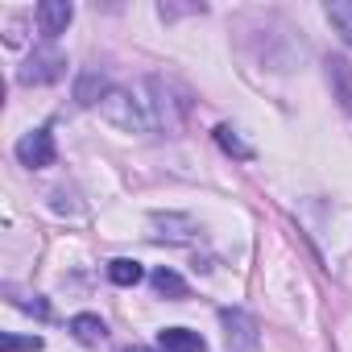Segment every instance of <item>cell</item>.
Returning a JSON list of instances; mask_svg holds the SVG:
<instances>
[{
  "label": "cell",
  "instance_id": "cell-1",
  "mask_svg": "<svg viewBox=\"0 0 352 352\" xmlns=\"http://www.w3.org/2000/svg\"><path fill=\"white\" fill-rule=\"evenodd\" d=\"M100 116H104L112 129H120V133H153V120H149L145 100H137V96L124 91V87H112V91L104 96Z\"/></svg>",
  "mask_w": 352,
  "mask_h": 352
},
{
  "label": "cell",
  "instance_id": "cell-2",
  "mask_svg": "<svg viewBox=\"0 0 352 352\" xmlns=\"http://www.w3.org/2000/svg\"><path fill=\"white\" fill-rule=\"evenodd\" d=\"M63 75H67V54H63L58 46H50V42L34 46V54H30L25 67L17 71V79H21L25 87H46V83H58Z\"/></svg>",
  "mask_w": 352,
  "mask_h": 352
},
{
  "label": "cell",
  "instance_id": "cell-3",
  "mask_svg": "<svg viewBox=\"0 0 352 352\" xmlns=\"http://www.w3.org/2000/svg\"><path fill=\"white\" fill-rule=\"evenodd\" d=\"M220 323H224V340H228V352H257L261 344V327L249 311L241 307H228L220 311Z\"/></svg>",
  "mask_w": 352,
  "mask_h": 352
},
{
  "label": "cell",
  "instance_id": "cell-4",
  "mask_svg": "<svg viewBox=\"0 0 352 352\" xmlns=\"http://www.w3.org/2000/svg\"><path fill=\"white\" fill-rule=\"evenodd\" d=\"M54 157H58V145H54L50 129H34L17 141V162L30 170H46V166H54Z\"/></svg>",
  "mask_w": 352,
  "mask_h": 352
},
{
  "label": "cell",
  "instance_id": "cell-5",
  "mask_svg": "<svg viewBox=\"0 0 352 352\" xmlns=\"http://www.w3.org/2000/svg\"><path fill=\"white\" fill-rule=\"evenodd\" d=\"M34 21H38L42 42L54 46V38L67 34V25L75 21V5H71V0H42V5L34 9Z\"/></svg>",
  "mask_w": 352,
  "mask_h": 352
},
{
  "label": "cell",
  "instance_id": "cell-6",
  "mask_svg": "<svg viewBox=\"0 0 352 352\" xmlns=\"http://www.w3.org/2000/svg\"><path fill=\"white\" fill-rule=\"evenodd\" d=\"M323 71H327V83H331V96L340 100V108L352 116V63L344 54H327L323 58Z\"/></svg>",
  "mask_w": 352,
  "mask_h": 352
},
{
  "label": "cell",
  "instance_id": "cell-7",
  "mask_svg": "<svg viewBox=\"0 0 352 352\" xmlns=\"http://www.w3.org/2000/svg\"><path fill=\"white\" fill-rule=\"evenodd\" d=\"M149 224L157 228V236H162V241H174V245L195 241V232H199V224H195L191 216H179V212H153V216H149Z\"/></svg>",
  "mask_w": 352,
  "mask_h": 352
},
{
  "label": "cell",
  "instance_id": "cell-8",
  "mask_svg": "<svg viewBox=\"0 0 352 352\" xmlns=\"http://www.w3.org/2000/svg\"><path fill=\"white\" fill-rule=\"evenodd\" d=\"M157 348L162 352H208V340L199 331H191V327H162Z\"/></svg>",
  "mask_w": 352,
  "mask_h": 352
},
{
  "label": "cell",
  "instance_id": "cell-9",
  "mask_svg": "<svg viewBox=\"0 0 352 352\" xmlns=\"http://www.w3.org/2000/svg\"><path fill=\"white\" fill-rule=\"evenodd\" d=\"M67 327H71V336H75L83 348H100V344L108 340V323H104L100 315H87V311H83V315H75Z\"/></svg>",
  "mask_w": 352,
  "mask_h": 352
},
{
  "label": "cell",
  "instance_id": "cell-10",
  "mask_svg": "<svg viewBox=\"0 0 352 352\" xmlns=\"http://www.w3.org/2000/svg\"><path fill=\"white\" fill-rule=\"evenodd\" d=\"M108 91H112V87H108V79H104L100 71H83V75L75 79V100H79L83 108H100Z\"/></svg>",
  "mask_w": 352,
  "mask_h": 352
},
{
  "label": "cell",
  "instance_id": "cell-11",
  "mask_svg": "<svg viewBox=\"0 0 352 352\" xmlns=\"http://www.w3.org/2000/svg\"><path fill=\"white\" fill-rule=\"evenodd\" d=\"M149 286H153V290H157L162 298H170V302H179V298H187V282H183L179 274H174V270H166V265L149 274Z\"/></svg>",
  "mask_w": 352,
  "mask_h": 352
},
{
  "label": "cell",
  "instance_id": "cell-12",
  "mask_svg": "<svg viewBox=\"0 0 352 352\" xmlns=\"http://www.w3.org/2000/svg\"><path fill=\"white\" fill-rule=\"evenodd\" d=\"M327 21H331V30L344 38V46H352V0H327Z\"/></svg>",
  "mask_w": 352,
  "mask_h": 352
},
{
  "label": "cell",
  "instance_id": "cell-13",
  "mask_svg": "<svg viewBox=\"0 0 352 352\" xmlns=\"http://www.w3.org/2000/svg\"><path fill=\"white\" fill-rule=\"evenodd\" d=\"M141 278H145L141 261H133V257H116V261H108V282H116V286H137Z\"/></svg>",
  "mask_w": 352,
  "mask_h": 352
},
{
  "label": "cell",
  "instance_id": "cell-14",
  "mask_svg": "<svg viewBox=\"0 0 352 352\" xmlns=\"http://www.w3.org/2000/svg\"><path fill=\"white\" fill-rule=\"evenodd\" d=\"M42 348V336H5L0 340V352H38Z\"/></svg>",
  "mask_w": 352,
  "mask_h": 352
},
{
  "label": "cell",
  "instance_id": "cell-15",
  "mask_svg": "<svg viewBox=\"0 0 352 352\" xmlns=\"http://www.w3.org/2000/svg\"><path fill=\"white\" fill-rule=\"evenodd\" d=\"M216 141H220L228 153H236V157H249V153H253V149H249V145H245L232 129H228V124H220V129H216Z\"/></svg>",
  "mask_w": 352,
  "mask_h": 352
},
{
  "label": "cell",
  "instance_id": "cell-16",
  "mask_svg": "<svg viewBox=\"0 0 352 352\" xmlns=\"http://www.w3.org/2000/svg\"><path fill=\"white\" fill-rule=\"evenodd\" d=\"M17 307H21V311H30V315H38V319H50V302H46V298H38V294H34V298H17Z\"/></svg>",
  "mask_w": 352,
  "mask_h": 352
},
{
  "label": "cell",
  "instance_id": "cell-17",
  "mask_svg": "<svg viewBox=\"0 0 352 352\" xmlns=\"http://www.w3.org/2000/svg\"><path fill=\"white\" fill-rule=\"evenodd\" d=\"M124 352H153V348H124Z\"/></svg>",
  "mask_w": 352,
  "mask_h": 352
}]
</instances>
